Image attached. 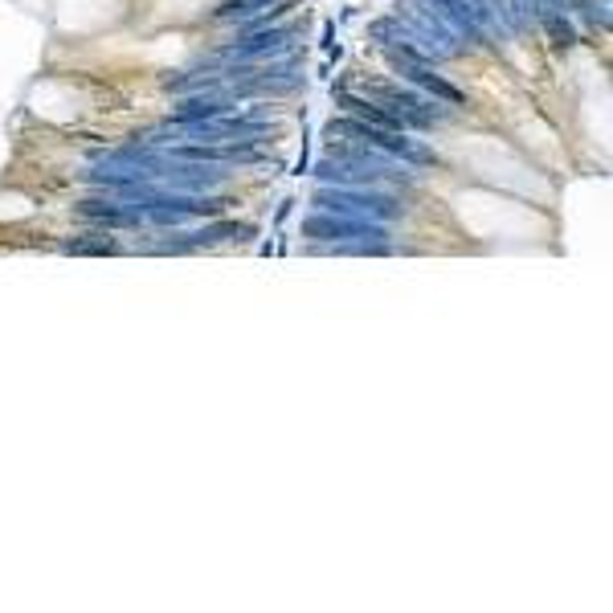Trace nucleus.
<instances>
[{
  "instance_id": "7",
  "label": "nucleus",
  "mask_w": 613,
  "mask_h": 613,
  "mask_svg": "<svg viewBox=\"0 0 613 613\" xmlns=\"http://www.w3.org/2000/svg\"><path fill=\"white\" fill-rule=\"evenodd\" d=\"M270 4H279V0H225L222 9H217V21H246L258 9H270Z\"/></svg>"
},
{
  "instance_id": "6",
  "label": "nucleus",
  "mask_w": 613,
  "mask_h": 613,
  "mask_svg": "<svg viewBox=\"0 0 613 613\" xmlns=\"http://www.w3.org/2000/svg\"><path fill=\"white\" fill-rule=\"evenodd\" d=\"M389 66L397 70V78L405 82H413V87L430 90L438 103H450V106H463L466 94L458 87H450L446 78L434 75V66H425V61H413V58H401V54H389Z\"/></svg>"
},
{
  "instance_id": "2",
  "label": "nucleus",
  "mask_w": 613,
  "mask_h": 613,
  "mask_svg": "<svg viewBox=\"0 0 613 613\" xmlns=\"http://www.w3.org/2000/svg\"><path fill=\"white\" fill-rule=\"evenodd\" d=\"M315 205L323 213H340V217H373V222H389V217H405V201L393 193H364V189H319Z\"/></svg>"
},
{
  "instance_id": "1",
  "label": "nucleus",
  "mask_w": 613,
  "mask_h": 613,
  "mask_svg": "<svg viewBox=\"0 0 613 613\" xmlns=\"http://www.w3.org/2000/svg\"><path fill=\"white\" fill-rule=\"evenodd\" d=\"M323 135H356L360 144H368V148L385 151V156H393V160H401V164H413V168H430L438 164V156L430 148H421V144H413L405 132H389V127H373V123L364 120H352V115H344V120H331L328 127H323Z\"/></svg>"
},
{
  "instance_id": "4",
  "label": "nucleus",
  "mask_w": 613,
  "mask_h": 613,
  "mask_svg": "<svg viewBox=\"0 0 613 613\" xmlns=\"http://www.w3.org/2000/svg\"><path fill=\"white\" fill-rule=\"evenodd\" d=\"M315 177L319 180H340L348 189H364V184H401L409 189L413 184V172H397L389 164H360V160H340V156H328V160H319L315 164Z\"/></svg>"
},
{
  "instance_id": "3",
  "label": "nucleus",
  "mask_w": 613,
  "mask_h": 613,
  "mask_svg": "<svg viewBox=\"0 0 613 613\" xmlns=\"http://www.w3.org/2000/svg\"><path fill=\"white\" fill-rule=\"evenodd\" d=\"M299 37V25H286V30H270V33H241L234 45H222L209 61H270V58H286L291 45Z\"/></svg>"
},
{
  "instance_id": "5",
  "label": "nucleus",
  "mask_w": 613,
  "mask_h": 613,
  "mask_svg": "<svg viewBox=\"0 0 613 613\" xmlns=\"http://www.w3.org/2000/svg\"><path fill=\"white\" fill-rule=\"evenodd\" d=\"M303 238L385 241V238H389V229H385L381 222H368V217H311V222H303Z\"/></svg>"
}]
</instances>
